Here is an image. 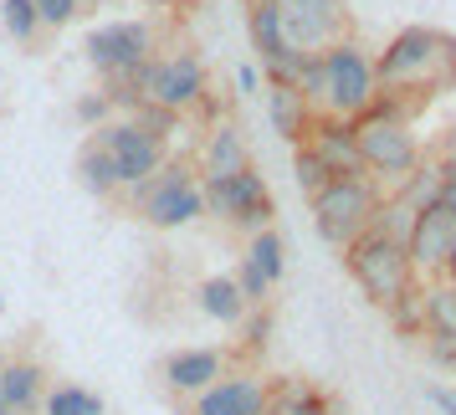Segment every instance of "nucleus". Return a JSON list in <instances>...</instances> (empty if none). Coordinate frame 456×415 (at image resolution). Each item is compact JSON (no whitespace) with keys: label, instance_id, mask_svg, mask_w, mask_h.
Masks as SVG:
<instances>
[{"label":"nucleus","instance_id":"31","mask_svg":"<svg viewBox=\"0 0 456 415\" xmlns=\"http://www.w3.org/2000/svg\"><path fill=\"white\" fill-rule=\"evenodd\" d=\"M134 124L144 128L149 139H159V144H165L169 134L180 128V113H169V108H159V103H144L139 113H134Z\"/></svg>","mask_w":456,"mask_h":415},{"label":"nucleus","instance_id":"27","mask_svg":"<svg viewBox=\"0 0 456 415\" xmlns=\"http://www.w3.org/2000/svg\"><path fill=\"white\" fill-rule=\"evenodd\" d=\"M426 333L456 338V282H436V288H426Z\"/></svg>","mask_w":456,"mask_h":415},{"label":"nucleus","instance_id":"32","mask_svg":"<svg viewBox=\"0 0 456 415\" xmlns=\"http://www.w3.org/2000/svg\"><path fill=\"white\" fill-rule=\"evenodd\" d=\"M236 288H241V297H247V308H262L267 292H272V282L251 267V262H241V267H236Z\"/></svg>","mask_w":456,"mask_h":415},{"label":"nucleus","instance_id":"19","mask_svg":"<svg viewBox=\"0 0 456 415\" xmlns=\"http://www.w3.org/2000/svg\"><path fill=\"white\" fill-rule=\"evenodd\" d=\"M195 303H200V313L216 318V323H241L251 313L241 288H236V277H206V282L195 288Z\"/></svg>","mask_w":456,"mask_h":415},{"label":"nucleus","instance_id":"15","mask_svg":"<svg viewBox=\"0 0 456 415\" xmlns=\"http://www.w3.org/2000/svg\"><path fill=\"white\" fill-rule=\"evenodd\" d=\"M216 379H226V354L221 349H180L165 359V390L195 400L200 390H210Z\"/></svg>","mask_w":456,"mask_h":415},{"label":"nucleus","instance_id":"10","mask_svg":"<svg viewBox=\"0 0 456 415\" xmlns=\"http://www.w3.org/2000/svg\"><path fill=\"white\" fill-rule=\"evenodd\" d=\"M277 21H282V42L292 52L318 57L333 42H344V0H282Z\"/></svg>","mask_w":456,"mask_h":415},{"label":"nucleus","instance_id":"5","mask_svg":"<svg viewBox=\"0 0 456 415\" xmlns=\"http://www.w3.org/2000/svg\"><path fill=\"white\" fill-rule=\"evenodd\" d=\"M323 72H329V98H323V113L329 118H359L364 108L374 103V93H379V77H374V62L370 52L359 42H333L323 52Z\"/></svg>","mask_w":456,"mask_h":415},{"label":"nucleus","instance_id":"3","mask_svg":"<svg viewBox=\"0 0 456 415\" xmlns=\"http://www.w3.org/2000/svg\"><path fill=\"white\" fill-rule=\"evenodd\" d=\"M379 200H385L379 180H370V175H338V180H329L313 195V226H318V236L329 247H349L354 236L370 231Z\"/></svg>","mask_w":456,"mask_h":415},{"label":"nucleus","instance_id":"36","mask_svg":"<svg viewBox=\"0 0 456 415\" xmlns=\"http://www.w3.org/2000/svg\"><path fill=\"white\" fill-rule=\"evenodd\" d=\"M236 93H241V98H256V93H262V67H251V62L236 67Z\"/></svg>","mask_w":456,"mask_h":415},{"label":"nucleus","instance_id":"29","mask_svg":"<svg viewBox=\"0 0 456 415\" xmlns=\"http://www.w3.org/2000/svg\"><path fill=\"white\" fill-rule=\"evenodd\" d=\"M292 175H297V190H303V195H318V190L329 185L333 175H329V165H323V159H318V154H313L308 144H297V154H292Z\"/></svg>","mask_w":456,"mask_h":415},{"label":"nucleus","instance_id":"18","mask_svg":"<svg viewBox=\"0 0 456 415\" xmlns=\"http://www.w3.org/2000/svg\"><path fill=\"white\" fill-rule=\"evenodd\" d=\"M206 180H226V175H241V169L251 165L247 154V139L236 134V124H216L206 134Z\"/></svg>","mask_w":456,"mask_h":415},{"label":"nucleus","instance_id":"6","mask_svg":"<svg viewBox=\"0 0 456 415\" xmlns=\"http://www.w3.org/2000/svg\"><path fill=\"white\" fill-rule=\"evenodd\" d=\"M354 139H359V159L370 180H390L400 185L415 165H420V144H415L411 124H390V118H354Z\"/></svg>","mask_w":456,"mask_h":415},{"label":"nucleus","instance_id":"38","mask_svg":"<svg viewBox=\"0 0 456 415\" xmlns=\"http://www.w3.org/2000/svg\"><path fill=\"white\" fill-rule=\"evenodd\" d=\"M436 206L456 216V165H441V200Z\"/></svg>","mask_w":456,"mask_h":415},{"label":"nucleus","instance_id":"9","mask_svg":"<svg viewBox=\"0 0 456 415\" xmlns=\"http://www.w3.org/2000/svg\"><path fill=\"white\" fill-rule=\"evenodd\" d=\"M206 210H216L221 221L241 226L247 236L272 226V195H267V180L256 169H241V175H226V180H206Z\"/></svg>","mask_w":456,"mask_h":415},{"label":"nucleus","instance_id":"23","mask_svg":"<svg viewBox=\"0 0 456 415\" xmlns=\"http://www.w3.org/2000/svg\"><path fill=\"white\" fill-rule=\"evenodd\" d=\"M241 262H251V267L277 288V282H282V272H288V247H282V236L267 226V231H256V236L247 241V256H241Z\"/></svg>","mask_w":456,"mask_h":415},{"label":"nucleus","instance_id":"39","mask_svg":"<svg viewBox=\"0 0 456 415\" xmlns=\"http://www.w3.org/2000/svg\"><path fill=\"white\" fill-rule=\"evenodd\" d=\"M426 400H431L441 415H456V390H452V385H431V390H426Z\"/></svg>","mask_w":456,"mask_h":415},{"label":"nucleus","instance_id":"44","mask_svg":"<svg viewBox=\"0 0 456 415\" xmlns=\"http://www.w3.org/2000/svg\"><path fill=\"white\" fill-rule=\"evenodd\" d=\"M77 5H103V0H77Z\"/></svg>","mask_w":456,"mask_h":415},{"label":"nucleus","instance_id":"35","mask_svg":"<svg viewBox=\"0 0 456 415\" xmlns=\"http://www.w3.org/2000/svg\"><path fill=\"white\" fill-rule=\"evenodd\" d=\"M37 16H42V26H67L77 16V0H37Z\"/></svg>","mask_w":456,"mask_h":415},{"label":"nucleus","instance_id":"34","mask_svg":"<svg viewBox=\"0 0 456 415\" xmlns=\"http://www.w3.org/2000/svg\"><path fill=\"white\" fill-rule=\"evenodd\" d=\"M426 359L436 370H452L456 374V338H441V333H426Z\"/></svg>","mask_w":456,"mask_h":415},{"label":"nucleus","instance_id":"7","mask_svg":"<svg viewBox=\"0 0 456 415\" xmlns=\"http://www.w3.org/2000/svg\"><path fill=\"white\" fill-rule=\"evenodd\" d=\"M134 206H139L149 226L175 231V226H190L195 216H206V195H200V185H195V175L185 165H165L154 180L134 190Z\"/></svg>","mask_w":456,"mask_h":415},{"label":"nucleus","instance_id":"1","mask_svg":"<svg viewBox=\"0 0 456 415\" xmlns=\"http://www.w3.org/2000/svg\"><path fill=\"white\" fill-rule=\"evenodd\" d=\"M374 77H379V87H395V93L436 98V93L456 87V42L431 26H405L374 57Z\"/></svg>","mask_w":456,"mask_h":415},{"label":"nucleus","instance_id":"14","mask_svg":"<svg viewBox=\"0 0 456 415\" xmlns=\"http://www.w3.org/2000/svg\"><path fill=\"white\" fill-rule=\"evenodd\" d=\"M308 149L329 165V175H364V159H359V139H354V124L349 118H329V113H318L308 128Z\"/></svg>","mask_w":456,"mask_h":415},{"label":"nucleus","instance_id":"12","mask_svg":"<svg viewBox=\"0 0 456 415\" xmlns=\"http://www.w3.org/2000/svg\"><path fill=\"white\" fill-rule=\"evenodd\" d=\"M267 400H272V390L256 374H226L210 390L195 395L190 415H267Z\"/></svg>","mask_w":456,"mask_h":415},{"label":"nucleus","instance_id":"17","mask_svg":"<svg viewBox=\"0 0 456 415\" xmlns=\"http://www.w3.org/2000/svg\"><path fill=\"white\" fill-rule=\"evenodd\" d=\"M267 118H272V134H277V139H288V144H308V128H313L318 113L303 103L297 87H267Z\"/></svg>","mask_w":456,"mask_h":415},{"label":"nucleus","instance_id":"40","mask_svg":"<svg viewBox=\"0 0 456 415\" xmlns=\"http://www.w3.org/2000/svg\"><path fill=\"white\" fill-rule=\"evenodd\" d=\"M436 159H441V165H456V124L441 134V149H436Z\"/></svg>","mask_w":456,"mask_h":415},{"label":"nucleus","instance_id":"30","mask_svg":"<svg viewBox=\"0 0 456 415\" xmlns=\"http://www.w3.org/2000/svg\"><path fill=\"white\" fill-rule=\"evenodd\" d=\"M297 93H303V103H308L313 113H323V98H329V72H323V52L303 62V72H297Z\"/></svg>","mask_w":456,"mask_h":415},{"label":"nucleus","instance_id":"2","mask_svg":"<svg viewBox=\"0 0 456 415\" xmlns=\"http://www.w3.org/2000/svg\"><path fill=\"white\" fill-rule=\"evenodd\" d=\"M344 267L349 277L359 282V292L379 303V308H390L400 292L415 288V267H411V251L390 241V236H379V231H364V236H354L349 247H344Z\"/></svg>","mask_w":456,"mask_h":415},{"label":"nucleus","instance_id":"24","mask_svg":"<svg viewBox=\"0 0 456 415\" xmlns=\"http://www.w3.org/2000/svg\"><path fill=\"white\" fill-rule=\"evenodd\" d=\"M77 180H83L87 195H113L118 190V169H113V154L98 144H87L77 154Z\"/></svg>","mask_w":456,"mask_h":415},{"label":"nucleus","instance_id":"16","mask_svg":"<svg viewBox=\"0 0 456 415\" xmlns=\"http://www.w3.org/2000/svg\"><path fill=\"white\" fill-rule=\"evenodd\" d=\"M46 370L37 359H0V405L5 415H42Z\"/></svg>","mask_w":456,"mask_h":415},{"label":"nucleus","instance_id":"21","mask_svg":"<svg viewBox=\"0 0 456 415\" xmlns=\"http://www.w3.org/2000/svg\"><path fill=\"white\" fill-rule=\"evenodd\" d=\"M395 195L411 210H431L436 200H441V159H420V165L395 185Z\"/></svg>","mask_w":456,"mask_h":415},{"label":"nucleus","instance_id":"28","mask_svg":"<svg viewBox=\"0 0 456 415\" xmlns=\"http://www.w3.org/2000/svg\"><path fill=\"white\" fill-rule=\"evenodd\" d=\"M0 26L11 42H31L42 31V16H37V0H0Z\"/></svg>","mask_w":456,"mask_h":415},{"label":"nucleus","instance_id":"33","mask_svg":"<svg viewBox=\"0 0 456 415\" xmlns=\"http://www.w3.org/2000/svg\"><path fill=\"white\" fill-rule=\"evenodd\" d=\"M108 118H113V108H108L103 87H98V93H83V98H77V124H87V128H103Z\"/></svg>","mask_w":456,"mask_h":415},{"label":"nucleus","instance_id":"20","mask_svg":"<svg viewBox=\"0 0 456 415\" xmlns=\"http://www.w3.org/2000/svg\"><path fill=\"white\" fill-rule=\"evenodd\" d=\"M267 415H338V411H333L313 385H303V379H282V385L272 390V400H267Z\"/></svg>","mask_w":456,"mask_h":415},{"label":"nucleus","instance_id":"41","mask_svg":"<svg viewBox=\"0 0 456 415\" xmlns=\"http://www.w3.org/2000/svg\"><path fill=\"white\" fill-rule=\"evenodd\" d=\"M441 277H446V282H456V247H452V256H446V267H441Z\"/></svg>","mask_w":456,"mask_h":415},{"label":"nucleus","instance_id":"37","mask_svg":"<svg viewBox=\"0 0 456 415\" xmlns=\"http://www.w3.org/2000/svg\"><path fill=\"white\" fill-rule=\"evenodd\" d=\"M267 333H272V313L267 308L251 313V318H247V344H251V349H262V344H267Z\"/></svg>","mask_w":456,"mask_h":415},{"label":"nucleus","instance_id":"26","mask_svg":"<svg viewBox=\"0 0 456 415\" xmlns=\"http://www.w3.org/2000/svg\"><path fill=\"white\" fill-rule=\"evenodd\" d=\"M385 313H390L395 333H405V338H426V288H420V282H415L411 292H400Z\"/></svg>","mask_w":456,"mask_h":415},{"label":"nucleus","instance_id":"25","mask_svg":"<svg viewBox=\"0 0 456 415\" xmlns=\"http://www.w3.org/2000/svg\"><path fill=\"white\" fill-rule=\"evenodd\" d=\"M42 415H103V395L83 390V385H57L46 390Z\"/></svg>","mask_w":456,"mask_h":415},{"label":"nucleus","instance_id":"22","mask_svg":"<svg viewBox=\"0 0 456 415\" xmlns=\"http://www.w3.org/2000/svg\"><path fill=\"white\" fill-rule=\"evenodd\" d=\"M247 31H251V46H256L262 67L277 62V57L288 52V42H282V21H277V5H251Z\"/></svg>","mask_w":456,"mask_h":415},{"label":"nucleus","instance_id":"4","mask_svg":"<svg viewBox=\"0 0 456 415\" xmlns=\"http://www.w3.org/2000/svg\"><path fill=\"white\" fill-rule=\"evenodd\" d=\"M128 83L139 93V103H159L169 113H190V108L206 103V67L190 52H175V57H149L144 67L128 72Z\"/></svg>","mask_w":456,"mask_h":415},{"label":"nucleus","instance_id":"42","mask_svg":"<svg viewBox=\"0 0 456 415\" xmlns=\"http://www.w3.org/2000/svg\"><path fill=\"white\" fill-rule=\"evenodd\" d=\"M251 5H282V0H251Z\"/></svg>","mask_w":456,"mask_h":415},{"label":"nucleus","instance_id":"8","mask_svg":"<svg viewBox=\"0 0 456 415\" xmlns=\"http://www.w3.org/2000/svg\"><path fill=\"white\" fill-rule=\"evenodd\" d=\"M93 144L113 154V169H118V190H139L144 180H154L165 169V144L149 139L134 118H108L103 128H93Z\"/></svg>","mask_w":456,"mask_h":415},{"label":"nucleus","instance_id":"11","mask_svg":"<svg viewBox=\"0 0 456 415\" xmlns=\"http://www.w3.org/2000/svg\"><path fill=\"white\" fill-rule=\"evenodd\" d=\"M149 57H154V31H149V21H108L87 37V62L98 67L103 77H128Z\"/></svg>","mask_w":456,"mask_h":415},{"label":"nucleus","instance_id":"13","mask_svg":"<svg viewBox=\"0 0 456 415\" xmlns=\"http://www.w3.org/2000/svg\"><path fill=\"white\" fill-rule=\"evenodd\" d=\"M452 247H456V216L452 210H441V206L420 210V216H415L411 241H405L415 277H420V272H441L446 267V256H452Z\"/></svg>","mask_w":456,"mask_h":415},{"label":"nucleus","instance_id":"43","mask_svg":"<svg viewBox=\"0 0 456 415\" xmlns=\"http://www.w3.org/2000/svg\"><path fill=\"white\" fill-rule=\"evenodd\" d=\"M149 5H175V0H149Z\"/></svg>","mask_w":456,"mask_h":415}]
</instances>
